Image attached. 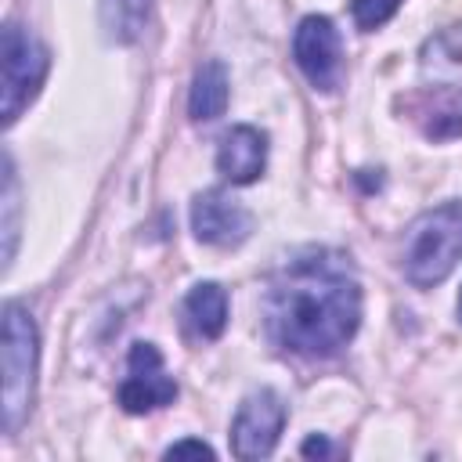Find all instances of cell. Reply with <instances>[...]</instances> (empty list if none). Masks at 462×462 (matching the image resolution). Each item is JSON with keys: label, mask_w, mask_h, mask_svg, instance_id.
I'll list each match as a JSON object with an SVG mask.
<instances>
[{"label": "cell", "mask_w": 462, "mask_h": 462, "mask_svg": "<svg viewBox=\"0 0 462 462\" xmlns=\"http://www.w3.org/2000/svg\"><path fill=\"white\" fill-rule=\"evenodd\" d=\"M227 97H231V87H227V69L224 61H202L195 79H191V94H188V112L195 123H209L217 116H224L227 108Z\"/></svg>", "instance_id": "12"}, {"label": "cell", "mask_w": 462, "mask_h": 462, "mask_svg": "<svg viewBox=\"0 0 462 462\" xmlns=\"http://www.w3.org/2000/svg\"><path fill=\"white\" fill-rule=\"evenodd\" d=\"M184 318L199 339H217L227 328V292L217 282H199L184 296Z\"/></svg>", "instance_id": "11"}, {"label": "cell", "mask_w": 462, "mask_h": 462, "mask_svg": "<svg viewBox=\"0 0 462 462\" xmlns=\"http://www.w3.org/2000/svg\"><path fill=\"white\" fill-rule=\"evenodd\" d=\"M152 0H101V29L112 43H134L148 25Z\"/></svg>", "instance_id": "13"}, {"label": "cell", "mask_w": 462, "mask_h": 462, "mask_svg": "<svg viewBox=\"0 0 462 462\" xmlns=\"http://www.w3.org/2000/svg\"><path fill=\"white\" fill-rule=\"evenodd\" d=\"M47 69H51L47 47L18 22H7L0 36V119L4 126H11L22 116V108L36 97V90L47 79Z\"/></svg>", "instance_id": "5"}, {"label": "cell", "mask_w": 462, "mask_h": 462, "mask_svg": "<svg viewBox=\"0 0 462 462\" xmlns=\"http://www.w3.org/2000/svg\"><path fill=\"white\" fill-rule=\"evenodd\" d=\"M191 231L199 242L206 245H217V249H231L238 242L249 238L253 231V213L224 195V191H202L195 202H191Z\"/></svg>", "instance_id": "9"}, {"label": "cell", "mask_w": 462, "mask_h": 462, "mask_svg": "<svg viewBox=\"0 0 462 462\" xmlns=\"http://www.w3.org/2000/svg\"><path fill=\"white\" fill-rule=\"evenodd\" d=\"M184 455H199V458H213V448L202 440H177L166 448V458H184Z\"/></svg>", "instance_id": "16"}, {"label": "cell", "mask_w": 462, "mask_h": 462, "mask_svg": "<svg viewBox=\"0 0 462 462\" xmlns=\"http://www.w3.org/2000/svg\"><path fill=\"white\" fill-rule=\"evenodd\" d=\"M462 260V202L426 209L404 235V278L415 289L440 285Z\"/></svg>", "instance_id": "2"}, {"label": "cell", "mask_w": 462, "mask_h": 462, "mask_svg": "<svg viewBox=\"0 0 462 462\" xmlns=\"http://www.w3.org/2000/svg\"><path fill=\"white\" fill-rule=\"evenodd\" d=\"M267 166V134L256 130V126H231L224 137H220V148H217V170L224 180L231 184H253L260 180Z\"/></svg>", "instance_id": "10"}, {"label": "cell", "mask_w": 462, "mask_h": 462, "mask_svg": "<svg viewBox=\"0 0 462 462\" xmlns=\"http://www.w3.org/2000/svg\"><path fill=\"white\" fill-rule=\"evenodd\" d=\"M300 451H303V455H310V458H314V455H332V448H328V440H325V437H307Z\"/></svg>", "instance_id": "17"}, {"label": "cell", "mask_w": 462, "mask_h": 462, "mask_svg": "<svg viewBox=\"0 0 462 462\" xmlns=\"http://www.w3.org/2000/svg\"><path fill=\"white\" fill-rule=\"evenodd\" d=\"M419 72L433 97V108H426V137L444 141L462 134V25H448L422 43Z\"/></svg>", "instance_id": "3"}, {"label": "cell", "mask_w": 462, "mask_h": 462, "mask_svg": "<svg viewBox=\"0 0 462 462\" xmlns=\"http://www.w3.org/2000/svg\"><path fill=\"white\" fill-rule=\"evenodd\" d=\"M40 336L22 303L4 307V433H18L32 408Z\"/></svg>", "instance_id": "4"}, {"label": "cell", "mask_w": 462, "mask_h": 462, "mask_svg": "<svg viewBox=\"0 0 462 462\" xmlns=\"http://www.w3.org/2000/svg\"><path fill=\"white\" fill-rule=\"evenodd\" d=\"M0 235H4V267H11V256H14V242H18V177H14V162L11 155H4V199H0Z\"/></svg>", "instance_id": "14"}, {"label": "cell", "mask_w": 462, "mask_h": 462, "mask_svg": "<svg viewBox=\"0 0 462 462\" xmlns=\"http://www.w3.org/2000/svg\"><path fill=\"white\" fill-rule=\"evenodd\" d=\"M397 7H401V0H350V14H354L357 29H365V32L386 25L397 14Z\"/></svg>", "instance_id": "15"}, {"label": "cell", "mask_w": 462, "mask_h": 462, "mask_svg": "<svg viewBox=\"0 0 462 462\" xmlns=\"http://www.w3.org/2000/svg\"><path fill=\"white\" fill-rule=\"evenodd\" d=\"M282 426H285V404L274 390H253L238 411H235V422H231V451L235 458L242 462H253V458H267L282 437Z\"/></svg>", "instance_id": "7"}, {"label": "cell", "mask_w": 462, "mask_h": 462, "mask_svg": "<svg viewBox=\"0 0 462 462\" xmlns=\"http://www.w3.org/2000/svg\"><path fill=\"white\" fill-rule=\"evenodd\" d=\"M177 383L162 368V354L152 343H134L126 357V379L119 383V404L130 415H144L173 404Z\"/></svg>", "instance_id": "8"}, {"label": "cell", "mask_w": 462, "mask_h": 462, "mask_svg": "<svg viewBox=\"0 0 462 462\" xmlns=\"http://www.w3.org/2000/svg\"><path fill=\"white\" fill-rule=\"evenodd\" d=\"M361 325V282L336 249L292 253L267 292V332L278 350L300 357H336Z\"/></svg>", "instance_id": "1"}, {"label": "cell", "mask_w": 462, "mask_h": 462, "mask_svg": "<svg viewBox=\"0 0 462 462\" xmlns=\"http://www.w3.org/2000/svg\"><path fill=\"white\" fill-rule=\"evenodd\" d=\"M458 318H462V292H458Z\"/></svg>", "instance_id": "18"}, {"label": "cell", "mask_w": 462, "mask_h": 462, "mask_svg": "<svg viewBox=\"0 0 462 462\" xmlns=\"http://www.w3.org/2000/svg\"><path fill=\"white\" fill-rule=\"evenodd\" d=\"M292 58L314 90L332 94L343 79V43H339V29L332 25V18L307 14L292 36Z\"/></svg>", "instance_id": "6"}]
</instances>
